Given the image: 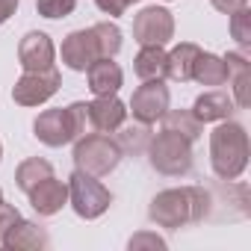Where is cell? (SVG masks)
Listing matches in <instances>:
<instances>
[{
  "mask_svg": "<svg viewBox=\"0 0 251 251\" xmlns=\"http://www.w3.org/2000/svg\"><path fill=\"white\" fill-rule=\"evenodd\" d=\"M210 163L216 177L236 180L248 166V133L236 121H219V127L210 133Z\"/></svg>",
  "mask_w": 251,
  "mask_h": 251,
  "instance_id": "cell-2",
  "label": "cell"
},
{
  "mask_svg": "<svg viewBox=\"0 0 251 251\" xmlns=\"http://www.w3.org/2000/svg\"><path fill=\"white\" fill-rule=\"evenodd\" d=\"M210 192H204L201 186H183V189H166L160 192L151 207L148 216L151 222H157L160 227H183L192 222H204L210 216Z\"/></svg>",
  "mask_w": 251,
  "mask_h": 251,
  "instance_id": "cell-1",
  "label": "cell"
},
{
  "mask_svg": "<svg viewBox=\"0 0 251 251\" xmlns=\"http://www.w3.org/2000/svg\"><path fill=\"white\" fill-rule=\"evenodd\" d=\"M95 59H103V48H100V39H98L95 27L65 36V42H62V62L71 71H86Z\"/></svg>",
  "mask_w": 251,
  "mask_h": 251,
  "instance_id": "cell-10",
  "label": "cell"
},
{
  "mask_svg": "<svg viewBox=\"0 0 251 251\" xmlns=\"http://www.w3.org/2000/svg\"><path fill=\"white\" fill-rule=\"evenodd\" d=\"M121 163V148L106 133H83L74 145V166L86 175L103 177Z\"/></svg>",
  "mask_w": 251,
  "mask_h": 251,
  "instance_id": "cell-4",
  "label": "cell"
},
{
  "mask_svg": "<svg viewBox=\"0 0 251 251\" xmlns=\"http://www.w3.org/2000/svg\"><path fill=\"white\" fill-rule=\"evenodd\" d=\"M175 36V18L169 9L163 6H148L136 15L133 21V39L145 48V45H169Z\"/></svg>",
  "mask_w": 251,
  "mask_h": 251,
  "instance_id": "cell-8",
  "label": "cell"
},
{
  "mask_svg": "<svg viewBox=\"0 0 251 251\" xmlns=\"http://www.w3.org/2000/svg\"><path fill=\"white\" fill-rule=\"evenodd\" d=\"M68 201H71V207L80 219H98L112 204V195L95 175H86V172L77 169L68 177Z\"/></svg>",
  "mask_w": 251,
  "mask_h": 251,
  "instance_id": "cell-6",
  "label": "cell"
},
{
  "mask_svg": "<svg viewBox=\"0 0 251 251\" xmlns=\"http://www.w3.org/2000/svg\"><path fill=\"white\" fill-rule=\"evenodd\" d=\"M0 204H3V192H0Z\"/></svg>",
  "mask_w": 251,
  "mask_h": 251,
  "instance_id": "cell-31",
  "label": "cell"
},
{
  "mask_svg": "<svg viewBox=\"0 0 251 251\" xmlns=\"http://www.w3.org/2000/svg\"><path fill=\"white\" fill-rule=\"evenodd\" d=\"M230 33H233V39L239 42L242 50L251 45V12H248V6L230 15Z\"/></svg>",
  "mask_w": 251,
  "mask_h": 251,
  "instance_id": "cell-24",
  "label": "cell"
},
{
  "mask_svg": "<svg viewBox=\"0 0 251 251\" xmlns=\"http://www.w3.org/2000/svg\"><path fill=\"white\" fill-rule=\"evenodd\" d=\"M15 9H18V0H0V27H3V24L12 18Z\"/></svg>",
  "mask_w": 251,
  "mask_h": 251,
  "instance_id": "cell-30",
  "label": "cell"
},
{
  "mask_svg": "<svg viewBox=\"0 0 251 251\" xmlns=\"http://www.w3.org/2000/svg\"><path fill=\"white\" fill-rule=\"evenodd\" d=\"M86 109H89V127L98 133H115L127 118V106L115 95H100L92 103H86Z\"/></svg>",
  "mask_w": 251,
  "mask_h": 251,
  "instance_id": "cell-11",
  "label": "cell"
},
{
  "mask_svg": "<svg viewBox=\"0 0 251 251\" xmlns=\"http://www.w3.org/2000/svg\"><path fill=\"white\" fill-rule=\"evenodd\" d=\"M127 3H139V0H127Z\"/></svg>",
  "mask_w": 251,
  "mask_h": 251,
  "instance_id": "cell-32",
  "label": "cell"
},
{
  "mask_svg": "<svg viewBox=\"0 0 251 251\" xmlns=\"http://www.w3.org/2000/svg\"><path fill=\"white\" fill-rule=\"evenodd\" d=\"M3 248H48L50 245V236H48V230L45 227H39L36 222H24V219H18L15 225H12V230L3 236V242H0Z\"/></svg>",
  "mask_w": 251,
  "mask_h": 251,
  "instance_id": "cell-16",
  "label": "cell"
},
{
  "mask_svg": "<svg viewBox=\"0 0 251 251\" xmlns=\"http://www.w3.org/2000/svg\"><path fill=\"white\" fill-rule=\"evenodd\" d=\"M53 42L48 33H27L18 45V59L24 65V71H45L53 68Z\"/></svg>",
  "mask_w": 251,
  "mask_h": 251,
  "instance_id": "cell-12",
  "label": "cell"
},
{
  "mask_svg": "<svg viewBox=\"0 0 251 251\" xmlns=\"http://www.w3.org/2000/svg\"><path fill=\"white\" fill-rule=\"evenodd\" d=\"M163 130H172L183 136L186 142H195L201 136V121L192 115V109H166L163 112Z\"/></svg>",
  "mask_w": 251,
  "mask_h": 251,
  "instance_id": "cell-21",
  "label": "cell"
},
{
  "mask_svg": "<svg viewBox=\"0 0 251 251\" xmlns=\"http://www.w3.org/2000/svg\"><path fill=\"white\" fill-rule=\"evenodd\" d=\"M154 133H151V124L139 121V124H121L118 127V148L121 154H145L151 145Z\"/></svg>",
  "mask_w": 251,
  "mask_h": 251,
  "instance_id": "cell-19",
  "label": "cell"
},
{
  "mask_svg": "<svg viewBox=\"0 0 251 251\" xmlns=\"http://www.w3.org/2000/svg\"><path fill=\"white\" fill-rule=\"evenodd\" d=\"M77 6V0H36V9L45 18H65Z\"/></svg>",
  "mask_w": 251,
  "mask_h": 251,
  "instance_id": "cell-25",
  "label": "cell"
},
{
  "mask_svg": "<svg viewBox=\"0 0 251 251\" xmlns=\"http://www.w3.org/2000/svg\"><path fill=\"white\" fill-rule=\"evenodd\" d=\"M53 175V166L48 163V160H42V157H30V160H24L21 166H18V172H15V183L24 189V192H30L36 183H42L45 177H50Z\"/></svg>",
  "mask_w": 251,
  "mask_h": 251,
  "instance_id": "cell-22",
  "label": "cell"
},
{
  "mask_svg": "<svg viewBox=\"0 0 251 251\" xmlns=\"http://www.w3.org/2000/svg\"><path fill=\"white\" fill-rule=\"evenodd\" d=\"M59 83H62V77H59L56 68L24 71L21 80H18L15 89H12V98H15V103H21V106H39V103H45V100H50V98L56 95Z\"/></svg>",
  "mask_w": 251,
  "mask_h": 251,
  "instance_id": "cell-7",
  "label": "cell"
},
{
  "mask_svg": "<svg viewBox=\"0 0 251 251\" xmlns=\"http://www.w3.org/2000/svg\"><path fill=\"white\" fill-rule=\"evenodd\" d=\"M201 56V48L192 45V42H180L172 53H166V77L172 80H192V68H195V59Z\"/></svg>",
  "mask_w": 251,
  "mask_h": 251,
  "instance_id": "cell-17",
  "label": "cell"
},
{
  "mask_svg": "<svg viewBox=\"0 0 251 251\" xmlns=\"http://www.w3.org/2000/svg\"><path fill=\"white\" fill-rule=\"evenodd\" d=\"M133 71L139 80H163L166 77V50L160 45H145L133 59Z\"/></svg>",
  "mask_w": 251,
  "mask_h": 251,
  "instance_id": "cell-18",
  "label": "cell"
},
{
  "mask_svg": "<svg viewBox=\"0 0 251 251\" xmlns=\"http://www.w3.org/2000/svg\"><path fill=\"white\" fill-rule=\"evenodd\" d=\"M233 109H236L233 98H230L227 92H222V89H216V92H204V95L192 103V115H195L201 124L225 121V118H230Z\"/></svg>",
  "mask_w": 251,
  "mask_h": 251,
  "instance_id": "cell-15",
  "label": "cell"
},
{
  "mask_svg": "<svg viewBox=\"0 0 251 251\" xmlns=\"http://www.w3.org/2000/svg\"><path fill=\"white\" fill-rule=\"evenodd\" d=\"M148 160L160 175L180 177V175H186L192 169V142H186L183 136H177L172 130H163V133H157L151 139Z\"/></svg>",
  "mask_w": 251,
  "mask_h": 251,
  "instance_id": "cell-5",
  "label": "cell"
},
{
  "mask_svg": "<svg viewBox=\"0 0 251 251\" xmlns=\"http://www.w3.org/2000/svg\"><path fill=\"white\" fill-rule=\"evenodd\" d=\"M0 157H3V145H0Z\"/></svg>",
  "mask_w": 251,
  "mask_h": 251,
  "instance_id": "cell-33",
  "label": "cell"
},
{
  "mask_svg": "<svg viewBox=\"0 0 251 251\" xmlns=\"http://www.w3.org/2000/svg\"><path fill=\"white\" fill-rule=\"evenodd\" d=\"M192 80H198L201 86H225L227 83V65H225V59L201 50V56L195 59V68H192Z\"/></svg>",
  "mask_w": 251,
  "mask_h": 251,
  "instance_id": "cell-20",
  "label": "cell"
},
{
  "mask_svg": "<svg viewBox=\"0 0 251 251\" xmlns=\"http://www.w3.org/2000/svg\"><path fill=\"white\" fill-rule=\"evenodd\" d=\"M95 33H98V39H100L103 56H115V53L121 50V30H118L115 24L100 21V24H95Z\"/></svg>",
  "mask_w": 251,
  "mask_h": 251,
  "instance_id": "cell-23",
  "label": "cell"
},
{
  "mask_svg": "<svg viewBox=\"0 0 251 251\" xmlns=\"http://www.w3.org/2000/svg\"><path fill=\"white\" fill-rule=\"evenodd\" d=\"M18 219H21V213H18L12 204H6V201L0 204V242H3V236L12 230V225H15Z\"/></svg>",
  "mask_w": 251,
  "mask_h": 251,
  "instance_id": "cell-26",
  "label": "cell"
},
{
  "mask_svg": "<svg viewBox=\"0 0 251 251\" xmlns=\"http://www.w3.org/2000/svg\"><path fill=\"white\" fill-rule=\"evenodd\" d=\"M210 3H213L219 12H225V15H233V12H239V9L248 6V0H210Z\"/></svg>",
  "mask_w": 251,
  "mask_h": 251,
  "instance_id": "cell-29",
  "label": "cell"
},
{
  "mask_svg": "<svg viewBox=\"0 0 251 251\" xmlns=\"http://www.w3.org/2000/svg\"><path fill=\"white\" fill-rule=\"evenodd\" d=\"M169 109V89L163 80H142V86L133 92L130 98V112L136 121L154 124L163 118V112Z\"/></svg>",
  "mask_w": 251,
  "mask_h": 251,
  "instance_id": "cell-9",
  "label": "cell"
},
{
  "mask_svg": "<svg viewBox=\"0 0 251 251\" xmlns=\"http://www.w3.org/2000/svg\"><path fill=\"white\" fill-rule=\"evenodd\" d=\"M27 198H30V204H33V210L39 216H56L65 207V201H68V183H62V180H56L50 175L42 183H36L27 192Z\"/></svg>",
  "mask_w": 251,
  "mask_h": 251,
  "instance_id": "cell-13",
  "label": "cell"
},
{
  "mask_svg": "<svg viewBox=\"0 0 251 251\" xmlns=\"http://www.w3.org/2000/svg\"><path fill=\"white\" fill-rule=\"evenodd\" d=\"M95 6H98L103 15H112V18H115V15H124V12H127L130 3H127V0H95Z\"/></svg>",
  "mask_w": 251,
  "mask_h": 251,
  "instance_id": "cell-28",
  "label": "cell"
},
{
  "mask_svg": "<svg viewBox=\"0 0 251 251\" xmlns=\"http://www.w3.org/2000/svg\"><path fill=\"white\" fill-rule=\"evenodd\" d=\"M127 248L130 251H136V248H166V239H160L157 233H136L127 242Z\"/></svg>",
  "mask_w": 251,
  "mask_h": 251,
  "instance_id": "cell-27",
  "label": "cell"
},
{
  "mask_svg": "<svg viewBox=\"0 0 251 251\" xmlns=\"http://www.w3.org/2000/svg\"><path fill=\"white\" fill-rule=\"evenodd\" d=\"M86 74H89V89H92L95 98H100V95H115V92L121 89V80H124V74H121L118 62H112V56L95 59V62L86 68Z\"/></svg>",
  "mask_w": 251,
  "mask_h": 251,
  "instance_id": "cell-14",
  "label": "cell"
},
{
  "mask_svg": "<svg viewBox=\"0 0 251 251\" xmlns=\"http://www.w3.org/2000/svg\"><path fill=\"white\" fill-rule=\"evenodd\" d=\"M33 130L39 136V142L50 145V148H62L74 139H80L83 133H89V109L86 103H71L65 109H45Z\"/></svg>",
  "mask_w": 251,
  "mask_h": 251,
  "instance_id": "cell-3",
  "label": "cell"
}]
</instances>
